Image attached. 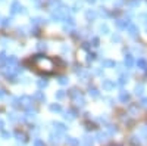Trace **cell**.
<instances>
[{"mask_svg": "<svg viewBox=\"0 0 147 146\" xmlns=\"http://www.w3.org/2000/svg\"><path fill=\"white\" fill-rule=\"evenodd\" d=\"M32 64L37 69H40L43 72H53L55 71V64L52 59H49L46 56H35L32 59Z\"/></svg>", "mask_w": 147, "mask_h": 146, "instance_id": "cell-1", "label": "cell"}, {"mask_svg": "<svg viewBox=\"0 0 147 146\" xmlns=\"http://www.w3.org/2000/svg\"><path fill=\"white\" fill-rule=\"evenodd\" d=\"M25 12V10H24V7L18 3V2H13V3H12V14H18V12Z\"/></svg>", "mask_w": 147, "mask_h": 146, "instance_id": "cell-2", "label": "cell"}, {"mask_svg": "<svg viewBox=\"0 0 147 146\" xmlns=\"http://www.w3.org/2000/svg\"><path fill=\"white\" fill-rule=\"evenodd\" d=\"M127 65H128V67H131V65H132V59H131V56H128V58H127Z\"/></svg>", "mask_w": 147, "mask_h": 146, "instance_id": "cell-3", "label": "cell"}, {"mask_svg": "<svg viewBox=\"0 0 147 146\" xmlns=\"http://www.w3.org/2000/svg\"><path fill=\"white\" fill-rule=\"evenodd\" d=\"M105 87H106V89H110V87H113V84L107 81V83H105Z\"/></svg>", "mask_w": 147, "mask_h": 146, "instance_id": "cell-4", "label": "cell"}, {"mask_svg": "<svg viewBox=\"0 0 147 146\" xmlns=\"http://www.w3.org/2000/svg\"><path fill=\"white\" fill-rule=\"evenodd\" d=\"M138 64H140L143 68H146V62H144V60H138Z\"/></svg>", "mask_w": 147, "mask_h": 146, "instance_id": "cell-5", "label": "cell"}, {"mask_svg": "<svg viewBox=\"0 0 147 146\" xmlns=\"http://www.w3.org/2000/svg\"><path fill=\"white\" fill-rule=\"evenodd\" d=\"M0 60H5V53H0Z\"/></svg>", "mask_w": 147, "mask_h": 146, "instance_id": "cell-6", "label": "cell"}, {"mask_svg": "<svg viewBox=\"0 0 147 146\" xmlns=\"http://www.w3.org/2000/svg\"><path fill=\"white\" fill-rule=\"evenodd\" d=\"M5 94H3V90H0V97H3Z\"/></svg>", "mask_w": 147, "mask_h": 146, "instance_id": "cell-7", "label": "cell"}]
</instances>
